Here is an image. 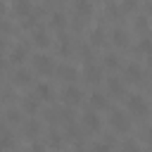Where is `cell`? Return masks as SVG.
Segmentation results:
<instances>
[{
	"instance_id": "1",
	"label": "cell",
	"mask_w": 152,
	"mask_h": 152,
	"mask_svg": "<svg viewBox=\"0 0 152 152\" xmlns=\"http://www.w3.org/2000/svg\"><path fill=\"white\" fill-rule=\"evenodd\" d=\"M126 107H128V112H131L133 116H145V114L150 112V104L145 102L142 95H133V97H128Z\"/></svg>"
},
{
	"instance_id": "2",
	"label": "cell",
	"mask_w": 152,
	"mask_h": 152,
	"mask_svg": "<svg viewBox=\"0 0 152 152\" xmlns=\"http://www.w3.org/2000/svg\"><path fill=\"white\" fill-rule=\"evenodd\" d=\"M109 124H112V128L116 131V133H128V128H131V119H128V114L126 112H112V116H109Z\"/></svg>"
},
{
	"instance_id": "3",
	"label": "cell",
	"mask_w": 152,
	"mask_h": 152,
	"mask_svg": "<svg viewBox=\"0 0 152 152\" xmlns=\"http://www.w3.org/2000/svg\"><path fill=\"white\" fill-rule=\"evenodd\" d=\"M33 69H36L40 76H50L52 71H57L55 64H52V59H50L48 55H36V57H33Z\"/></svg>"
},
{
	"instance_id": "4",
	"label": "cell",
	"mask_w": 152,
	"mask_h": 152,
	"mask_svg": "<svg viewBox=\"0 0 152 152\" xmlns=\"http://www.w3.org/2000/svg\"><path fill=\"white\" fill-rule=\"evenodd\" d=\"M81 95H83V93H81V88H78V86H74V83H69V86L64 88V93H62V100H64L69 107H74V104H78V102H81Z\"/></svg>"
},
{
	"instance_id": "5",
	"label": "cell",
	"mask_w": 152,
	"mask_h": 152,
	"mask_svg": "<svg viewBox=\"0 0 152 152\" xmlns=\"http://www.w3.org/2000/svg\"><path fill=\"white\" fill-rule=\"evenodd\" d=\"M74 12H76V17L88 19L93 14V2L90 0H74Z\"/></svg>"
},
{
	"instance_id": "6",
	"label": "cell",
	"mask_w": 152,
	"mask_h": 152,
	"mask_svg": "<svg viewBox=\"0 0 152 152\" xmlns=\"http://www.w3.org/2000/svg\"><path fill=\"white\" fill-rule=\"evenodd\" d=\"M83 76H86L88 83H97V81L102 78V71H100V66H95L93 62H88L86 69H83Z\"/></svg>"
},
{
	"instance_id": "7",
	"label": "cell",
	"mask_w": 152,
	"mask_h": 152,
	"mask_svg": "<svg viewBox=\"0 0 152 152\" xmlns=\"http://www.w3.org/2000/svg\"><path fill=\"white\" fill-rule=\"evenodd\" d=\"M83 126L88 128V131H100V116H97V109L95 112H86L83 114Z\"/></svg>"
},
{
	"instance_id": "8",
	"label": "cell",
	"mask_w": 152,
	"mask_h": 152,
	"mask_svg": "<svg viewBox=\"0 0 152 152\" xmlns=\"http://www.w3.org/2000/svg\"><path fill=\"white\" fill-rule=\"evenodd\" d=\"M38 102H40V97L33 93V95H26V97H24L21 107H24V112H26V114H36V112H38Z\"/></svg>"
},
{
	"instance_id": "9",
	"label": "cell",
	"mask_w": 152,
	"mask_h": 152,
	"mask_svg": "<svg viewBox=\"0 0 152 152\" xmlns=\"http://www.w3.org/2000/svg\"><path fill=\"white\" fill-rule=\"evenodd\" d=\"M14 12L19 14V19H26L28 14H33V7H31L28 0H17L14 2Z\"/></svg>"
},
{
	"instance_id": "10",
	"label": "cell",
	"mask_w": 152,
	"mask_h": 152,
	"mask_svg": "<svg viewBox=\"0 0 152 152\" xmlns=\"http://www.w3.org/2000/svg\"><path fill=\"white\" fill-rule=\"evenodd\" d=\"M107 90H109L114 97H121V95H124V81H121V78H116V76H114V78H109V81H107Z\"/></svg>"
},
{
	"instance_id": "11",
	"label": "cell",
	"mask_w": 152,
	"mask_h": 152,
	"mask_svg": "<svg viewBox=\"0 0 152 152\" xmlns=\"http://www.w3.org/2000/svg\"><path fill=\"white\" fill-rule=\"evenodd\" d=\"M12 83H14V86H28V83H31V74H28L26 69H17L14 76H12Z\"/></svg>"
},
{
	"instance_id": "12",
	"label": "cell",
	"mask_w": 152,
	"mask_h": 152,
	"mask_svg": "<svg viewBox=\"0 0 152 152\" xmlns=\"http://www.w3.org/2000/svg\"><path fill=\"white\" fill-rule=\"evenodd\" d=\"M107 104H109V102H107V95H102V93H93V95H90V107H93V109L100 112V109H107Z\"/></svg>"
},
{
	"instance_id": "13",
	"label": "cell",
	"mask_w": 152,
	"mask_h": 152,
	"mask_svg": "<svg viewBox=\"0 0 152 152\" xmlns=\"http://www.w3.org/2000/svg\"><path fill=\"white\" fill-rule=\"evenodd\" d=\"M31 36H33V43H36L38 48H48V45H50V36H48L43 28H36Z\"/></svg>"
},
{
	"instance_id": "14",
	"label": "cell",
	"mask_w": 152,
	"mask_h": 152,
	"mask_svg": "<svg viewBox=\"0 0 152 152\" xmlns=\"http://www.w3.org/2000/svg\"><path fill=\"white\" fill-rule=\"evenodd\" d=\"M57 76L64 78V81H74V78H76V69L69 66V64H59V66H57Z\"/></svg>"
},
{
	"instance_id": "15",
	"label": "cell",
	"mask_w": 152,
	"mask_h": 152,
	"mask_svg": "<svg viewBox=\"0 0 152 152\" xmlns=\"http://www.w3.org/2000/svg\"><path fill=\"white\" fill-rule=\"evenodd\" d=\"M126 78H128V81H135V83L142 81V69H140L138 64H128V66H126Z\"/></svg>"
},
{
	"instance_id": "16",
	"label": "cell",
	"mask_w": 152,
	"mask_h": 152,
	"mask_svg": "<svg viewBox=\"0 0 152 152\" xmlns=\"http://www.w3.org/2000/svg\"><path fill=\"white\" fill-rule=\"evenodd\" d=\"M24 59H26V48H24V45H17V48L12 50V55H10V62H12V64H21Z\"/></svg>"
},
{
	"instance_id": "17",
	"label": "cell",
	"mask_w": 152,
	"mask_h": 152,
	"mask_svg": "<svg viewBox=\"0 0 152 152\" xmlns=\"http://www.w3.org/2000/svg\"><path fill=\"white\" fill-rule=\"evenodd\" d=\"M50 26H52V28H57V31H62V28L66 26V17H64L62 12H55V14L50 17Z\"/></svg>"
},
{
	"instance_id": "18",
	"label": "cell",
	"mask_w": 152,
	"mask_h": 152,
	"mask_svg": "<svg viewBox=\"0 0 152 152\" xmlns=\"http://www.w3.org/2000/svg\"><path fill=\"white\" fill-rule=\"evenodd\" d=\"M112 40H114V45L126 48V45H128V33H126V31H121V28H116V31L112 33Z\"/></svg>"
},
{
	"instance_id": "19",
	"label": "cell",
	"mask_w": 152,
	"mask_h": 152,
	"mask_svg": "<svg viewBox=\"0 0 152 152\" xmlns=\"http://www.w3.org/2000/svg\"><path fill=\"white\" fill-rule=\"evenodd\" d=\"M36 95H38L40 100H52V88H50L48 83H38V86H36Z\"/></svg>"
},
{
	"instance_id": "20",
	"label": "cell",
	"mask_w": 152,
	"mask_h": 152,
	"mask_svg": "<svg viewBox=\"0 0 152 152\" xmlns=\"http://www.w3.org/2000/svg\"><path fill=\"white\" fill-rule=\"evenodd\" d=\"M10 147H14V138H12V133L2 131V135H0V150H10Z\"/></svg>"
},
{
	"instance_id": "21",
	"label": "cell",
	"mask_w": 152,
	"mask_h": 152,
	"mask_svg": "<svg viewBox=\"0 0 152 152\" xmlns=\"http://www.w3.org/2000/svg\"><path fill=\"white\" fill-rule=\"evenodd\" d=\"M38 128H40V124H38L36 119H31V121H26V126H24V131H26V135H36V133H38Z\"/></svg>"
},
{
	"instance_id": "22",
	"label": "cell",
	"mask_w": 152,
	"mask_h": 152,
	"mask_svg": "<svg viewBox=\"0 0 152 152\" xmlns=\"http://www.w3.org/2000/svg\"><path fill=\"white\" fill-rule=\"evenodd\" d=\"M138 50H140V52L152 55V38H142V40H140V45H138Z\"/></svg>"
},
{
	"instance_id": "23",
	"label": "cell",
	"mask_w": 152,
	"mask_h": 152,
	"mask_svg": "<svg viewBox=\"0 0 152 152\" xmlns=\"http://www.w3.org/2000/svg\"><path fill=\"white\" fill-rule=\"evenodd\" d=\"M90 43H93V45H102V43H104V38H102V31H100V28H95V31L90 33Z\"/></svg>"
},
{
	"instance_id": "24",
	"label": "cell",
	"mask_w": 152,
	"mask_h": 152,
	"mask_svg": "<svg viewBox=\"0 0 152 152\" xmlns=\"http://www.w3.org/2000/svg\"><path fill=\"white\" fill-rule=\"evenodd\" d=\"M104 64H107L109 69H116V66H119V57L109 52V55H104Z\"/></svg>"
},
{
	"instance_id": "25",
	"label": "cell",
	"mask_w": 152,
	"mask_h": 152,
	"mask_svg": "<svg viewBox=\"0 0 152 152\" xmlns=\"http://www.w3.org/2000/svg\"><path fill=\"white\" fill-rule=\"evenodd\" d=\"M7 121H10V124H19V121H21L19 112H17V109H10V112H7Z\"/></svg>"
},
{
	"instance_id": "26",
	"label": "cell",
	"mask_w": 152,
	"mask_h": 152,
	"mask_svg": "<svg viewBox=\"0 0 152 152\" xmlns=\"http://www.w3.org/2000/svg\"><path fill=\"white\" fill-rule=\"evenodd\" d=\"M50 145H52V147H59V145H62V138H59L57 133H52V135H50Z\"/></svg>"
},
{
	"instance_id": "27",
	"label": "cell",
	"mask_w": 152,
	"mask_h": 152,
	"mask_svg": "<svg viewBox=\"0 0 152 152\" xmlns=\"http://www.w3.org/2000/svg\"><path fill=\"white\" fill-rule=\"evenodd\" d=\"M133 7H135V0H126V2L121 5V10H124V12H131Z\"/></svg>"
},
{
	"instance_id": "28",
	"label": "cell",
	"mask_w": 152,
	"mask_h": 152,
	"mask_svg": "<svg viewBox=\"0 0 152 152\" xmlns=\"http://www.w3.org/2000/svg\"><path fill=\"white\" fill-rule=\"evenodd\" d=\"M135 28H138V31H145V28H147V21H145V19L140 17V19L135 21Z\"/></svg>"
},
{
	"instance_id": "29",
	"label": "cell",
	"mask_w": 152,
	"mask_h": 152,
	"mask_svg": "<svg viewBox=\"0 0 152 152\" xmlns=\"http://www.w3.org/2000/svg\"><path fill=\"white\" fill-rule=\"evenodd\" d=\"M147 142H150V145H152V128H150V131H147Z\"/></svg>"
},
{
	"instance_id": "30",
	"label": "cell",
	"mask_w": 152,
	"mask_h": 152,
	"mask_svg": "<svg viewBox=\"0 0 152 152\" xmlns=\"http://www.w3.org/2000/svg\"><path fill=\"white\" fill-rule=\"evenodd\" d=\"M150 71H152V55H150Z\"/></svg>"
}]
</instances>
